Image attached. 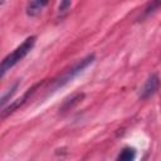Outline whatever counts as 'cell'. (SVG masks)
I'll use <instances>...</instances> for the list:
<instances>
[{
	"label": "cell",
	"instance_id": "9c48e42d",
	"mask_svg": "<svg viewBox=\"0 0 161 161\" xmlns=\"http://www.w3.org/2000/svg\"><path fill=\"white\" fill-rule=\"evenodd\" d=\"M72 1L73 0H60V4L58 6V14L60 16H63L64 14H67L70 9V5H72Z\"/></svg>",
	"mask_w": 161,
	"mask_h": 161
},
{
	"label": "cell",
	"instance_id": "8fae6325",
	"mask_svg": "<svg viewBox=\"0 0 161 161\" xmlns=\"http://www.w3.org/2000/svg\"><path fill=\"white\" fill-rule=\"evenodd\" d=\"M4 3H5V0H0V6H3V5H4Z\"/></svg>",
	"mask_w": 161,
	"mask_h": 161
},
{
	"label": "cell",
	"instance_id": "5b68a950",
	"mask_svg": "<svg viewBox=\"0 0 161 161\" xmlns=\"http://www.w3.org/2000/svg\"><path fill=\"white\" fill-rule=\"evenodd\" d=\"M49 0H29L28 1V5H26V9H25V13L29 18H35L38 16L43 9L48 5Z\"/></svg>",
	"mask_w": 161,
	"mask_h": 161
},
{
	"label": "cell",
	"instance_id": "6da1fadb",
	"mask_svg": "<svg viewBox=\"0 0 161 161\" xmlns=\"http://www.w3.org/2000/svg\"><path fill=\"white\" fill-rule=\"evenodd\" d=\"M36 42V36L35 35H30L28 36L20 45H18L11 53H9L1 62H0V80L1 78L6 74L8 70H10L13 67H15L19 62H21L34 48Z\"/></svg>",
	"mask_w": 161,
	"mask_h": 161
},
{
	"label": "cell",
	"instance_id": "3957f363",
	"mask_svg": "<svg viewBox=\"0 0 161 161\" xmlns=\"http://www.w3.org/2000/svg\"><path fill=\"white\" fill-rule=\"evenodd\" d=\"M39 86H40V83H38V84L33 86L31 88L26 89V91H25V93H24L21 97H19L18 99H15V101H14V102H11L10 104H6V106L0 111V118H5V117H8L9 114L14 113L19 107H21V106H23V104L29 99V97L35 92V89H36Z\"/></svg>",
	"mask_w": 161,
	"mask_h": 161
},
{
	"label": "cell",
	"instance_id": "8992f818",
	"mask_svg": "<svg viewBox=\"0 0 161 161\" xmlns=\"http://www.w3.org/2000/svg\"><path fill=\"white\" fill-rule=\"evenodd\" d=\"M135 157H136V148L135 147H131V146H127V147H125V148L121 150V152L117 156V160H121V161H132Z\"/></svg>",
	"mask_w": 161,
	"mask_h": 161
},
{
	"label": "cell",
	"instance_id": "277c9868",
	"mask_svg": "<svg viewBox=\"0 0 161 161\" xmlns=\"http://www.w3.org/2000/svg\"><path fill=\"white\" fill-rule=\"evenodd\" d=\"M158 86H160L158 74L157 73H151L148 75V78L146 79L145 84L142 86V88L140 89V98L141 99H147V98L152 97L158 91Z\"/></svg>",
	"mask_w": 161,
	"mask_h": 161
},
{
	"label": "cell",
	"instance_id": "52a82bcc",
	"mask_svg": "<svg viewBox=\"0 0 161 161\" xmlns=\"http://www.w3.org/2000/svg\"><path fill=\"white\" fill-rule=\"evenodd\" d=\"M18 87H19V82H16V83H14L4 94H3V97L0 98V111L8 104V102L11 99V97L15 94V92H16V89H18Z\"/></svg>",
	"mask_w": 161,
	"mask_h": 161
},
{
	"label": "cell",
	"instance_id": "7a4b0ae2",
	"mask_svg": "<svg viewBox=\"0 0 161 161\" xmlns=\"http://www.w3.org/2000/svg\"><path fill=\"white\" fill-rule=\"evenodd\" d=\"M94 59H96V55L92 53V54H88L84 58L79 59L77 63H74L73 67H70L68 70H65L62 74V77H59L58 79L54 80V83H53V91L59 89V88L64 87L65 84H68L69 82H72L78 74H80L86 68H88L94 62Z\"/></svg>",
	"mask_w": 161,
	"mask_h": 161
},
{
	"label": "cell",
	"instance_id": "ba28073f",
	"mask_svg": "<svg viewBox=\"0 0 161 161\" xmlns=\"http://www.w3.org/2000/svg\"><path fill=\"white\" fill-rule=\"evenodd\" d=\"M83 97H84V94H83V93H80V94H75L74 97H72L70 99H68V101H65V102H64V104H63L62 109L64 111V109H69V108H72L74 104H78V103L83 99Z\"/></svg>",
	"mask_w": 161,
	"mask_h": 161
},
{
	"label": "cell",
	"instance_id": "30bf717a",
	"mask_svg": "<svg viewBox=\"0 0 161 161\" xmlns=\"http://www.w3.org/2000/svg\"><path fill=\"white\" fill-rule=\"evenodd\" d=\"M158 6H160V0H152V1L148 4V6L145 9V15L147 16V15H150L151 13L156 11V10L158 9Z\"/></svg>",
	"mask_w": 161,
	"mask_h": 161
}]
</instances>
